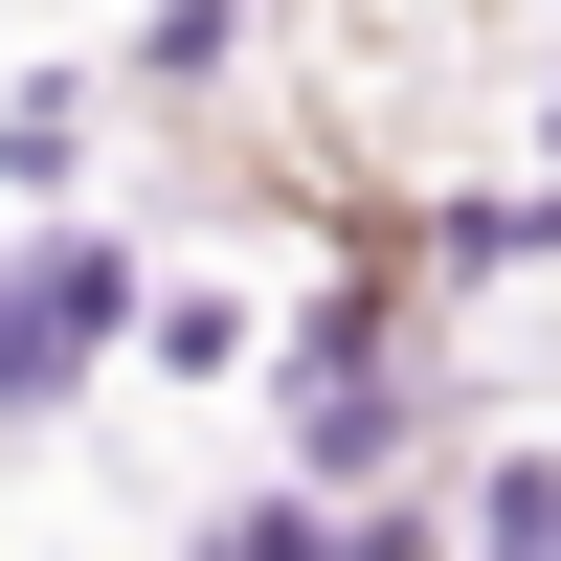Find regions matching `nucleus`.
Segmentation results:
<instances>
[{
	"instance_id": "nucleus-1",
	"label": "nucleus",
	"mask_w": 561,
	"mask_h": 561,
	"mask_svg": "<svg viewBox=\"0 0 561 561\" xmlns=\"http://www.w3.org/2000/svg\"><path fill=\"white\" fill-rule=\"evenodd\" d=\"M90 293H113L90 248H45V270H0V404H45V382H68V337H90Z\"/></svg>"
},
{
	"instance_id": "nucleus-2",
	"label": "nucleus",
	"mask_w": 561,
	"mask_h": 561,
	"mask_svg": "<svg viewBox=\"0 0 561 561\" xmlns=\"http://www.w3.org/2000/svg\"><path fill=\"white\" fill-rule=\"evenodd\" d=\"M494 561H561V472H517V494H494Z\"/></svg>"
}]
</instances>
